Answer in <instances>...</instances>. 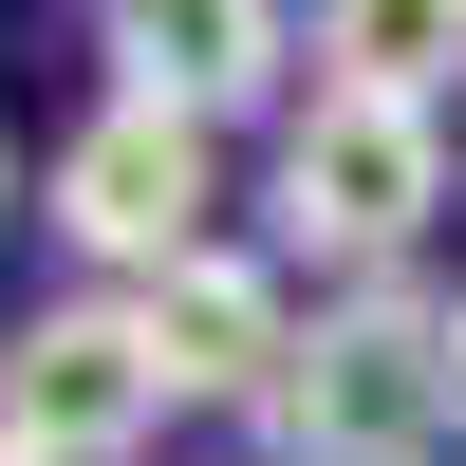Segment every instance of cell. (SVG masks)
I'll return each mask as SVG.
<instances>
[{
    "label": "cell",
    "instance_id": "cell-1",
    "mask_svg": "<svg viewBox=\"0 0 466 466\" xmlns=\"http://www.w3.org/2000/svg\"><path fill=\"white\" fill-rule=\"evenodd\" d=\"M280 466H448L466 430V299H410V280H355L299 318V373L261 392Z\"/></svg>",
    "mask_w": 466,
    "mask_h": 466
},
{
    "label": "cell",
    "instance_id": "cell-2",
    "mask_svg": "<svg viewBox=\"0 0 466 466\" xmlns=\"http://www.w3.org/2000/svg\"><path fill=\"white\" fill-rule=\"evenodd\" d=\"M448 206V112H392V94H299L280 112V243L299 261H355V280H392L410 243H430Z\"/></svg>",
    "mask_w": 466,
    "mask_h": 466
},
{
    "label": "cell",
    "instance_id": "cell-3",
    "mask_svg": "<svg viewBox=\"0 0 466 466\" xmlns=\"http://www.w3.org/2000/svg\"><path fill=\"white\" fill-rule=\"evenodd\" d=\"M168 355H149L131 299H37L19 336H0V466H131L168 430Z\"/></svg>",
    "mask_w": 466,
    "mask_h": 466
},
{
    "label": "cell",
    "instance_id": "cell-4",
    "mask_svg": "<svg viewBox=\"0 0 466 466\" xmlns=\"http://www.w3.org/2000/svg\"><path fill=\"white\" fill-rule=\"evenodd\" d=\"M224 149L187 131V112H149V94H94L75 112V149H56V243L75 261H112V280H168L187 243H224Z\"/></svg>",
    "mask_w": 466,
    "mask_h": 466
},
{
    "label": "cell",
    "instance_id": "cell-5",
    "mask_svg": "<svg viewBox=\"0 0 466 466\" xmlns=\"http://www.w3.org/2000/svg\"><path fill=\"white\" fill-rule=\"evenodd\" d=\"M131 318H149V355H168L187 410H261L299 373V299H280L261 243H187L168 280H131Z\"/></svg>",
    "mask_w": 466,
    "mask_h": 466
},
{
    "label": "cell",
    "instance_id": "cell-6",
    "mask_svg": "<svg viewBox=\"0 0 466 466\" xmlns=\"http://www.w3.org/2000/svg\"><path fill=\"white\" fill-rule=\"evenodd\" d=\"M94 19H112V94L187 112V131L261 112V94H280V56H299L280 0H94Z\"/></svg>",
    "mask_w": 466,
    "mask_h": 466
},
{
    "label": "cell",
    "instance_id": "cell-7",
    "mask_svg": "<svg viewBox=\"0 0 466 466\" xmlns=\"http://www.w3.org/2000/svg\"><path fill=\"white\" fill-rule=\"evenodd\" d=\"M318 75H336V94H392V112H448L466 0H318Z\"/></svg>",
    "mask_w": 466,
    "mask_h": 466
},
{
    "label": "cell",
    "instance_id": "cell-8",
    "mask_svg": "<svg viewBox=\"0 0 466 466\" xmlns=\"http://www.w3.org/2000/svg\"><path fill=\"white\" fill-rule=\"evenodd\" d=\"M0 206H19V168H0Z\"/></svg>",
    "mask_w": 466,
    "mask_h": 466
}]
</instances>
